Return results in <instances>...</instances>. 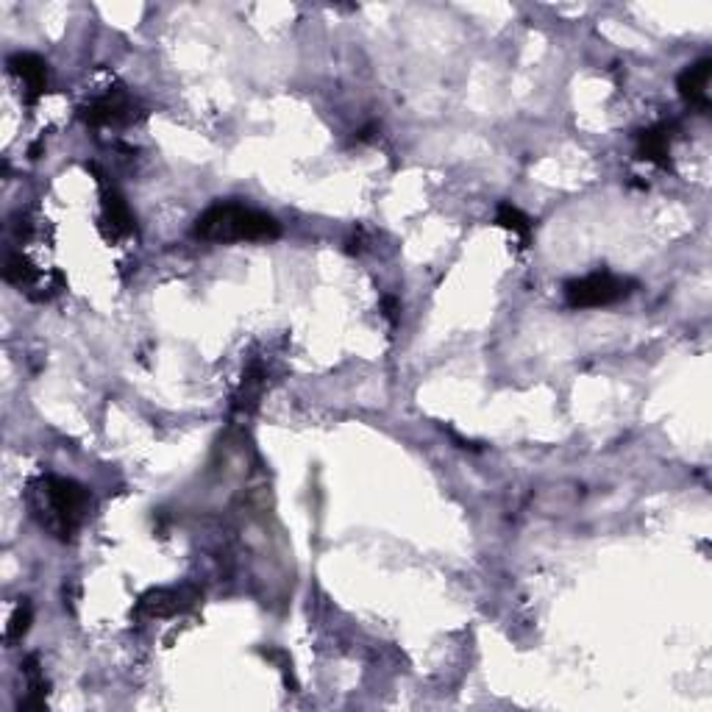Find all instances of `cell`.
<instances>
[{
    "label": "cell",
    "mask_w": 712,
    "mask_h": 712,
    "mask_svg": "<svg viewBox=\"0 0 712 712\" xmlns=\"http://www.w3.org/2000/svg\"><path fill=\"white\" fill-rule=\"evenodd\" d=\"M382 306H384V318L390 320V323H395L398 320V301H395L393 295H387L382 301Z\"/></svg>",
    "instance_id": "5bb4252c"
},
{
    "label": "cell",
    "mask_w": 712,
    "mask_h": 712,
    "mask_svg": "<svg viewBox=\"0 0 712 712\" xmlns=\"http://www.w3.org/2000/svg\"><path fill=\"white\" fill-rule=\"evenodd\" d=\"M137 103L131 101L123 92H106L103 98H95L81 109L84 123L92 128H109V126H126L137 117Z\"/></svg>",
    "instance_id": "277c9868"
},
{
    "label": "cell",
    "mask_w": 712,
    "mask_h": 712,
    "mask_svg": "<svg viewBox=\"0 0 712 712\" xmlns=\"http://www.w3.org/2000/svg\"><path fill=\"white\" fill-rule=\"evenodd\" d=\"M198 601V593H192L190 587H159V590H148L145 596L137 601V615L145 618H173L187 612Z\"/></svg>",
    "instance_id": "5b68a950"
},
{
    "label": "cell",
    "mask_w": 712,
    "mask_h": 712,
    "mask_svg": "<svg viewBox=\"0 0 712 712\" xmlns=\"http://www.w3.org/2000/svg\"><path fill=\"white\" fill-rule=\"evenodd\" d=\"M31 621H34V607H31L28 598H20L17 607H14L12 618H9V626H6V643H20V640L28 635Z\"/></svg>",
    "instance_id": "4fadbf2b"
},
{
    "label": "cell",
    "mask_w": 712,
    "mask_h": 712,
    "mask_svg": "<svg viewBox=\"0 0 712 712\" xmlns=\"http://www.w3.org/2000/svg\"><path fill=\"white\" fill-rule=\"evenodd\" d=\"M3 279L9 281V284H14V287H20V290H28V293L42 287L39 270L31 265L23 254H9L6 267H3Z\"/></svg>",
    "instance_id": "8fae6325"
},
{
    "label": "cell",
    "mask_w": 712,
    "mask_h": 712,
    "mask_svg": "<svg viewBox=\"0 0 712 712\" xmlns=\"http://www.w3.org/2000/svg\"><path fill=\"white\" fill-rule=\"evenodd\" d=\"M635 290V281L615 276V273H590L582 279L565 284V304L571 309H601L629 298Z\"/></svg>",
    "instance_id": "3957f363"
},
{
    "label": "cell",
    "mask_w": 712,
    "mask_h": 712,
    "mask_svg": "<svg viewBox=\"0 0 712 712\" xmlns=\"http://www.w3.org/2000/svg\"><path fill=\"white\" fill-rule=\"evenodd\" d=\"M637 159H646L657 167H671V126L643 128L637 134Z\"/></svg>",
    "instance_id": "ba28073f"
},
{
    "label": "cell",
    "mask_w": 712,
    "mask_h": 712,
    "mask_svg": "<svg viewBox=\"0 0 712 712\" xmlns=\"http://www.w3.org/2000/svg\"><path fill=\"white\" fill-rule=\"evenodd\" d=\"M192 237L204 242H217V245L267 242L281 237V223L273 215L237 204V201H217L198 215L195 226H192Z\"/></svg>",
    "instance_id": "6da1fadb"
},
{
    "label": "cell",
    "mask_w": 712,
    "mask_h": 712,
    "mask_svg": "<svg viewBox=\"0 0 712 712\" xmlns=\"http://www.w3.org/2000/svg\"><path fill=\"white\" fill-rule=\"evenodd\" d=\"M103 229L112 240H123L134 231V215L117 190L103 192Z\"/></svg>",
    "instance_id": "9c48e42d"
},
{
    "label": "cell",
    "mask_w": 712,
    "mask_h": 712,
    "mask_svg": "<svg viewBox=\"0 0 712 712\" xmlns=\"http://www.w3.org/2000/svg\"><path fill=\"white\" fill-rule=\"evenodd\" d=\"M710 76H712V59H701V62L690 64V67L682 70V76H679V81H676V89H679V95H682L690 106L710 109V95H707Z\"/></svg>",
    "instance_id": "52a82bcc"
},
{
    "label": "cell",
    "mask_w": 712,
    "mask_h": 712,
    "mask_svg": "<svg viewBox=\"0 0 712 712\" xmlns=\"http://www.w3.org/2000/svg\"><path fill=\"white\" fill-rule=\"evenodd\" d=\"M496 223L501 226V229L512 231V234H515V237H518L523 245H526V242H529V237H532V220L523 215L518 206H512V204L498 206Z\"/></svg>",
    "instance_id": "7c38bea8"
},
{
    "label": "cell",
    "mask_w": 712,
    "mask_h": 712,
    "mask_svg": "<svg viewBox=\"0 0 712 712\" xmlns=\"http://www.w3.org/2000/svg\"><path fill=\"white\" fill-rule=\"evenodd\" d=\"M23 674H26L28 679V693L26 699L20 701V710L26 712L45 710V701H48V682H45V676H42V671H39V660L34 657V654L23 662Z\"/></svg>",
    "instance_id": "30bf717a"
},
{
    "label": "cell",
    "mask_w": 712,
    "mask_h": 712,
    "mask_svg": "<svg viewBox=\"0 0 712 712\" xmlns=\"http://www.w3.org/2000/svg\"><path fill=\"white\" fill-rule=\"evenodd\" d=\"M9 73L26 87V103H37L48 92V62L37 53L9 56Z\"/></svg>",
    "instance_id": "8992f818"
},
{
    "label": "cell",
    "mask_w": 712,
    "mask_h": 712,
    "mask_svg": "<svg viewBox=\"0 0 712 712\" xmlns=\"http://www.w3.org/2000/svg\"><path fill=\"white\" fill-rule=\"evenodd\" d=\"M89 490L84 484L64 479V476H45L34 487L31 507L37 512L45 529H51L59 540H70L78 532L89 512Z\"/></svg>",
    "instance_id": "7a4b0ae2"
}]
</instances>
